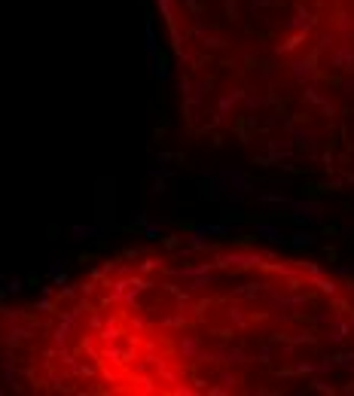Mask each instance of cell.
Returning a JSON list of instances; mask_svg holds the SVG:
<instances>
[{
    "instance_id": "6da1fadb",
    "label": "cell",
    "mask_w": 354,
    "mask_h": 396,
    "mask_svg": "<svg viewBox=\"0 0 354 396\" xmlns=\"http://www.w3.org/2000/svg\"><path fill=\"white\" fill-rule=\"evenodd\" d=\"M73 235H80V238H92V235H101V229H89V226H76Z\"/></svg>"
}]
</instances>
